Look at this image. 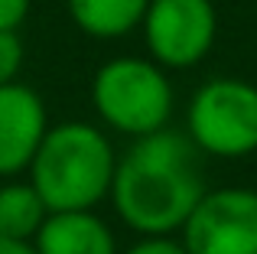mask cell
Listing matches in <instances>:
<instances>
[{
    "mask_svg": "<svg viewBox=\"0 0 257 254\" xmlns=\"http://www.w3.org/2000/svg\"><path fill=\"white\" fill-rule=\"evenodd\" d=\"M33 0H0V30H17L26 20Z\"/></svg>",
    "mask_w": 257,
    "mask_h": 254,
    "instance_id": "13",
    "label": "cell"
},
{
    "mask_svg": "<svg viewBox=\"0 0 257 254\" xmlns=\"http://www.w3.org/2000/svg\"><path fill=\"white\" fill-rule=\"evenodd\" d=\"M91 101L107 127L127 137H147L163 131L170 121L173 85L150 59L117 56L98 69L91 82Z\"/></svg>",
    "mask_w": 257,
    "mask_h": 254,
    "instance_id": "3",
    "label": "cell"
},
{
    "mask_svg": "<svg viewBox=\"0 0 257 254\" xmlns=\"http://www.w3.org/2000/svg\"><path fill=\"white\" fill-rule=\"evenodd\" d=\"M124 254H186V248H182V241H176L173 235H144Z\"/></svg>",
    "mask_w": 257,
    "mask_h": 254,
    "instance_id": "12",
    "label": "cell"
},
{
    "mask_svg": "<svg viewBox=\"0 0 257 254\" xmlns=\"http://www.w3.org/2000/svg\"><path fill=\"white\" fill-rule=\"evenodd\" d=\"M114 147L88 121H65L46 131L30 163V183L49 212L94 209L111 192Z\"/></svg>",
    "mask_w": 257,
    "mask_h": 254,
    "instance_id": "2",
    "label": "cell"
},
{
    "mask_svg": "<svg viewBox=\"0 0 257 254\" xmlns=\"http://www.w3.org/2000/svg\"><path fill=\"white\" fill-rule=\"evenodd\" d=\"M189 140L202 153L241 160L257 150V88L244 78H212L186 111Z\"/></svg>",
    "mask_w": 257,
    "mask_h": 254,
    "instance_id": "4",
    "label": "cell"
},
{
    "mask_svg": "<svg viewBox=\"0 0 257 254\" xmlns=\"http://www.w3.org/2000/svg\"><path fill=\"white\" fill-rule=\"evenodd\" d=\"M199 147L176 131L137 137L117 160L111 179L114 212L140 235H173L205 196Z\"/></svg>",
    "mask_w": 257,
    "mask_h": 254,
    "instance_id": "1",
    "label": "cell"
},
{
    "mask_svg": "<svg viewBox=\"0 0 257 254\" xmlns=\"http://www.w3.org/2000/svg\"><path fill=\"white\" fill-rule=\"evenodd\" d=\"M179 231L186 254H257V192L205 189Z\"/></svg>",
    "mask_w": 257,
    "mask_h": 254,
    "instance_id": "5",
    "label": "cell"
},
{
    "mask_svg": "<svg viewBox=\"0 0 257 254\" xmlns=\"http://www.w3.org/2000/svg\"><path fill=\"white\" fill-rule=\"evenodd\" d=\"M36 254H117L114 231L91 209L49 212L33 238Z\"/></svg>",
    "mask_w": 257,
    "mask_h": 254,
    "instance_id": "8",
    "label": "cell"
},
{
    "mask_svg": "<svg viewBox=\"0 0 257 254\" xmlns=\"http://www.w3.org/2000/svg\"><path fill=\"white\" fill-rule=\"evenodd\" d=\"M140 26L153 62L166 69H189L212 52L218 13L212 0H150Z\"/></svg>",
    "mask_w": 257,
    "mask_h": 254,
    "instance_id": "6",
    "label": "cell"
},
{
    "mask_svg": "<svg viewBox=\"0 0 257 254\" xmlns=\"http://www.w3.org/2000/svg\"><path fill=\"white\" fill-rule=\"evenodd\" d=\"M23 65V39L17 30H0V85L17 82V72Z\"/></svg>",
    "mask_w": 257,
    "mask_h": 254,
    "instance_id": "11",
    "label": "cell"
},
{
    "mask_svg": "<svg viewBox=\"0 0 257 254\" xmlns=\"http://www.w3.org/2000/svg\"><path fill=\"white\" fill-rule=\"evenodd\" d=\"M46 209L43 196L33 189V183H7L0 186V235L17 238V241H33L43 228Z\"/></svg>",
    "mask_w": 257,
    "mask_h": 254,
    "instance_id": "10",
    "label": "cell"
},
{
    "mask_svg": "<svg viewBox=\"0 0 257 254\" xmlns=\"http://www.w3.org/2000/svg\"><path fill=\"white\" fill-rule=\"evenodd\" d=\"M49 131L46 104L30 85H0V176L30 170L39 144Z\"/></svg>",
    "mask_w": 257,
    "mask_h": 254,
    "instance_id": "7",
    "label": "cell"
},
{
    "mask_svg": "<svg viewBox=\"0 0 257 254\" xmlns=\"http://www.w3.org/2000/svg\"><path fill=\"white\" fill-rule=\"evenodd\" d=\"M0 254H36V248H33V241H17V238L0 235Z\"/></svg>",
    "mask_w": 257,
    "mask_h": 254,
    "instance_id": "14",
    "label": "cell"
},
{
    "mask_svg": "<svg viewBox=\"0 0 257 254\" xmlns=\"http://www.w3.org/2000/svg\"><path fill=\"white\" fill-rule=\"evenodd\" d=\"M150 0H69V13L78 30L94 39L127 36L144 23Z\"/></svg>",
    "mask_w": 257,
    "mask_h": 254,
    "instance_id": "9",
    "label": "cell"
}]
</instances>
